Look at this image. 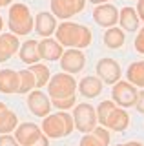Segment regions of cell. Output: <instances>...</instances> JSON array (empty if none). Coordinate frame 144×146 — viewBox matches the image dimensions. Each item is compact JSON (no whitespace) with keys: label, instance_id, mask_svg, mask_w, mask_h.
I'll use <instances>...</instances> for the list:
<instances>
[{"label":"cell","instance_id":"obj_9","mask_svg":"<svg viewBox=\"0 0 144 146\" xmlns=\"http://www.w3.org/2000/svg\"><path fill=\"white\" fill-rule=\"evenodd\" d=\"M28 108L35 117H46L49 115V110H51V99L48 97L44 91H40L38 88L31 90L28 93Z\"/></svg>","mask_w":144,"mask_h":146},{"label":"cell","instance_id":"obj_11","mask_svg":"<svg viewBox=\"0 0 144 146\" xmlns=\"http://www.w3.org/2000/svg\"><path fill=\"white\" fill-rule=\"evenodd\" d=\"M42 133L49 137V139H60L66 137V128H64V121H62L60 113H53V115H46L40 126Z\"/></svg>","mask_w":144,"mask_h":146},{"label":"cell","instance_id":"obj_1","mask_svg":"<svg viewBox=\"0 0 144 146\" xmlns=\"http://www.w3.org/2000/svg\"><path fill=\"white\" fill-rule=\"evenodd\" d=\"M57 40L64 48H79L84 49L91 44V29L82 24H75V22H62L55 29Z\"/></svg>","mask_w":144,"mask_h":146},{"label":"cell","instance_id":"obj_3","mask_svg":"<svg viewBox=\"0 0 144 146\" xmlns=\"http://www.w3.org/2000/svg\"><path fill=\"white\" fill-rule=\"evenodd\" d=\"M77 80L69 73H57L48 82V93L51 99H66L77 93Z\"/></svg>","mask_w":144,"mask_h":146},{"label":"cell","instance_id":"obj_18","mask_svg":"<svg viewBox=\"0 0 144 146\" xmlns=\"http://www.w3.org/2000/svg\"><path fill=\"white\" fill-rule=\"evenodd\" d=\"M0 93H18V71L0 70Z\"/></svg>","mask_w":144,"mask_h":146},{"label":"cell","instance_id":"obj_17","mask_svg":"<svg viewBox=\"0 0 144 146\" xmlns=\"http://www.w3.org/2000/svg\"><path fill=\"white\" fill-rule=\"evenodd\" d=\"M128 126H129V115L126 113L124 108L115 106V110L110 113V117L106 121V128L111 131H124Z\"/></svg>","mask_w":144,"mask_h":146},{"label":"cell","instance_id":"obj_7","mask_svg":"<svg viewBox=\"0 0 144 146\" xmlns=\"http://www.w3.org/2000/svg\"><path fill=\"white\" fill-rule=\"evenodd\" d=\"M49 6H51V13L57 18L67 20V18L82 11L86 6V0H51Z\"/></svg>","mask_w":144,"mask_h":146},{"label":"cell","instance_id":"obj_28","mask_svg":"<svg viewBox=\"0 0 144 146\" xmlns=\"http://www.w3.org/2000/svg\"><path fill=\"white\" fill-rule=\"evenodd\" d=\"M91 133L95 135V137H97V139L100 141V143L104 144V146H108V144H110L111 137H110V131H108V128H106V126H100V124H98V126H95V128H93V131H91Z\"/></svg>","mask_w":144,"mask_h":146},{"label":"cell","instance_id":"obj_20","mask_svg":"<svg viewBox=\"0 0 144 146\" xmlns=\"http://www.w3.org/2000/svg\"><path fill=\"white\" fill-rule=\"evenodd\" d=\"M18 55H20V60L24 64H37L40 62V55H38V42L33 38L26 40V42L20 44L18 48Z\"/></svg>","mask_w":144,"mask_h":146},{"label":"cell","instance_id":"obj_4","mask_svg":"<svg viewBox=\"0 0 144 146\" xmlns=\"http://www.w3.org/2000/svg\"><path fill=\"white\" fill-rule=\"evenodd\" d=\"M73 121H75V128H77L79 131H82V133H91L93 128L98 124L97 110L89 102H80L73 110Z\"/></svg>","mask_w":144,"mask_h":146},{"label":"cell","instance_id":"obj_2","mask_svg":"<svg viewBox=\"0 0 144 146\" xmlns=\"http://www.w3.org/2000/svg\"><path fill=\"white\" fill-rule=\"evenodd\" d=\"M7 26H9L11 33H15L17 36H24L29 35V31H33L35 26V18L29 13V7L26 4H11L9 6V15H7Z\"/></svg>","mask_w":144,"mask_h":146},{"label":"cell","instance_id":"obj_38","mask_svg":"<svg viewBox=\"0 0 144 146\" xmlns=\"http://www.w3.org/2000/svg\"><path fill=\"white\" fill-rule=\"evenodd\" d=\"M11 2L13 0H4V6H11Z\"/></svg>","mask_w":144,"mask_h":146},{"label":"cell","instance_id":"obj_14","mask_svg":"<svg viewBox=\"0 0 144 146\" xmlns=\"http://www.w3.org/2000/svg\"><path fill=\"white\" fill-rule=\"evenodd\" d=\"M33 29L37 31V33L42 36V38H46V36H51L55 33L57 29V17L53 15V13H48V11H40L37 17H35V26Z\"/></svg>","mask_w":144,"mask_h":146},{"label":"cell","instance_id":"obj_24","mask_svg":"<svg viewBox=\"0 0 144 146\" xmlns=\"http://www.w3.org/2000/svg\"><path fill=\"white\" fill-rule=\"evenodd\" d=\"M37 88V80L31 70L18 71V93H29L31 90Z\"/></svg>","mask_w":144,"mask_h":146},{"label":"cell","instance_id":"obj_32","mask_svg":"<svg viewBox=\"0 0 144 146\" xmlns=\"http://www.w3.org/2000/svg\"><path fill=\"white\" fill-rule=\"evenodd\" d=\"M135 49H137L139 53H142V55H144V27H142L141 31H139L137 38H135Z\"/></svg>","mask_w":144,"mask_h":146},{"label":"cell","instance_id":"obj_34","mask_svg":"<svg viewBox=\"0 0 144 146\" xmlns=\"http://www.w3.org/2000/svg\"><path fill=\"white\" fill-rule=\"evenodd\" d=\"M29 146H49V137H46V135L42 133V135H40L33 144H29Z\"/></svg>","mask_w":144,"mask_h":146},{"label":"cell","instance_id":"obj_35","mask_svg":"<svg viewBox=\"0 0 144 146\" xmlns=\"http://www.w3.org/2000/svg\"><path fill=\"white\" fill-rule=\"evenodd\" d=\"M135 11H137L139 18L144 22V0H139V2H137V9H135Z\"/></svg>","mask_w":144,"mask_h":146},{"label":"cell","instance_id":"obj_8","mask_svg":"<svg viewBox=\"0 0 144 146\" xmlns=\"http://www.w3.org/2000/svg\"><path fill=\"white\" fill-rule=\"evenodd\" d=\"M97 77L100 79L102 82H106V84H111L113 86L115 82H119L120 75H122V70H120V64L113 60V58H100V60L97 62Z\"/></svg>","mask_w":144,"mask_h":146},{"label":"cell","instance_id":"obj_16","mask_svg":"<svg viewBox=\"0 0 144 146\" xmlns=\"http://www.w3.org/2000/svg\"><path fill=\"white\" fill-rule=\"evenodd\" d=\"M77 90L80 91V95L86 99H95L102 93V80L95 75H88L82 77V80L79 82Z\"/></svg>","mask_w":144,"mask_h":146},{"label":"cell","instance_id":"obj_42","mask_svg":"<svg viewBox=\"0 0 144 146\" xmlns=\"http://www.w3.org/2000/svg\"><path fill=\"white\" fill-rule=\"evenodd\" d=\"M117 146H122V144H117Z\"/></svg>","mask_w":144,"mask_h":146},{"label":"cell","instance_id":"obj_12","mask_svg":"<svg viewBox=\"0 0 144 146\" xmlns=\"http://www.w3.org/2000/svg\"><path fill=\"white\" fill-rule=\"evenodd\" d=\"M64 53V46L58 42L57 38H51V36H46L38 42V55L40 60H58Z\"/></svg>","mask_w":144,"mask_h":146},{"label":"cell","instance_id":"obj_29","mask_svg":"<svg viewBox=\"0 0 144 146\" xmlns=\"http://www.w3.org/2000/svg\"><path fill=\"white\" fill-rule=\"evenodd\" d=\"M64 121V128H66V135H71L73 133V128H75V121H73V115H69L67 111H58Z\"/></svg>","mask_w":144,"mask_h":146},{"label":"cell","instance_id":"obj_21","mask_svg":"<svg viewBox=\"0 0 144 146\" xmlns=\"http://www.w3.org/2000/svg\"><path fill=\"white\" fill-rule=\"evenodd\" d=\"M126 79L137 88H144V60L131 62L126 71Z\"/></svg>","mask_w":144,"mask_h":146},{"label":"cell","instance_id":"obj_41","mask_svg":"<svg viewBox=\"0 0 144 146\" xmlns=\"http://www.w3.org/2000/svg\"><path fill=\"white\" fill-rule=\"evenodd\" d=\"M4 6V0H0V7H2Z\"/></svg>","mask_w":144,"mask_h":146},{"label":"cell","instance_id":"obj_40","mask_svg":"<svg viewBox=\"0 0 144 146\" xmlns=\"http://www.w3.org/2000/svg\"><path fill=\"white\" fill-rule=\"evenodd\" d=\"M2 27H4V20H2V17H0V31H2Z\"/></svg>","mask_w":144,"mask_h":146},{"label":"cell","instance_id":"obj_6","mask_svg":"<svg viewBox=\"0 0 144 146\" xmlns=\"http://www.w3.org/2000/svg\"><path fill=\"white\" fill-rule=\"evenodd\" d=\"M86 66V57H84L82 49L79 48H69L62 53L60 57V68L69 75H75V73H80Z\"/></svg>","mask_w":144,"mask_h":146},{"label":"cell","instance_id":"obj_36","mask_svg":"<svg viewBox=\"0 0 144 146\" xmlns=\"http://www.w3.org/2000/svg\"><path fill=\"white\" fill-rule=\"evenodd\" d=\"M122 146H144V144L137 143V141H129V143H126V144H122Z\"/></svg>","mask_w":144,"mask_h":146},{"label":"cell","instance_id":"obj_22","mask_svg":"<svg viewBox=\"0 0 144 146\" xmlns=\"http://www.w3.org/2000/svg\"><path fill=\"white\" fill-rule=\"evenodd\" d=\"M124 40H126V36H124V31L120 29V27L111 26V27H108V29H106V33H104V44H106L110 49H119V48H122Z\"/></svg>","mask_w":144,"mask_h":146},{"label":"cell","instance_id":"obj_30","mask_svg":"<svg viewBox=\"0 0 144 146\" xmlns=\"http://www.w3.org/2000/svg\"><path fill=\"white\" fill-rule=\"evenodd\" d=\"M80 146H104V144H102L93 133H84L82 139H80Z\"/></svg>","mask_w":144,"mask_h":146},{"label":"cell","instance_id":"obj_15","mask_svg":"<svg viewBox=\"0 0 144 146\" xmlns=\"http://www.w3.org/2000/svg\"><path fill=\"white\" fill-rule=\"evenodd\" d=\"M20 42L15 33H0V62H6L18 51Z\"/></svg>","mask_w":144,"mask_h":146},{"label":"cell","instance_id":"obj_10","mask_svg":"<svg viewBox=\"0 0 144 146\" xmlns=\"http://www.w3.org/2000/svg\"><path fill=\"white\" fill-rule=\"evenodd\" d=\"M93 20L97 22L100 27H111L119 22V9H117L113 4H98V6L93 9Z\"/></svg>","mask_w":144,"mask_h":146},{"label":"cell","instance_id":"obj_39","mask_svg":"<svg viewBox=\"0 0 144 146\" xmlns=\"http://www.w3.org/2000/svg\"><path fill=\"white\" fill-rule=\"evenodd\" d=\"M7 106H6V104H4V102H0V111H2V110H6Z\"/></svg>","mask_w":144,"mask_h":146},{"label":"cell","instance_id":"obj_26","mask_svg":"<svg viewBox=\"0 0 144 146\" xmlns=\"http://www.w3.org/2000/svg\"><path fill=\"white\" fill-rule=\"evenodd\" d=\"M115 106L117 104L113 100H102L97 106V121H98L100 126H106V121H108V117H110V113L115 110Z\"/></svg>","mask_w":144,"mask_h":146},{"label":"cell","instance_id":"obj_31","mask_svg":"<svg viewBox=\"0 0 144 146\" xmlns=\"http://www.w3.org/2000/svg\"><path fill=\"white\" fill-rule=\"evenodd\" d=\"M0 146H20V143L9 133H2L0 135Z\"/></svg>","mask_w":144,"mask_h":146},{"label":"cell","instance_id":"obj_13","mask_svg":"<svg viewBox=\"0 0 144 146\" xmlns=\"http://www.w3.org/2000/svg\"><path fill=\"white\" fill-rule=\"evenodd\" d=\"M40 135H42V130L35 122H22V124H18L15 128V139L20 143V146L33 144Z\"/></svg>","mask_w":144,"mask_h":146},{"label":"cell","instance_id":"obj_37","mask_svg":"<svg viewBox=\"0 0 144 146\" xmlns=\"http://www.w3.org/2000/svg\"><path fill=\"white\" fill-rule=\"evenodd\" d=\"M88 2H91V4H95V6H98V4H106L108 0H88Z\"/></svg>","mask_w":144,"mask_h":146},{"label":"cell","instance_id":"obj_27","mask_svg":"<svg viewBox=\"0 0 144 146\" xmlns=\"http://www.w3.org/2000/svg\"><path fill=\"white\" fill-rule=\"evenodd\" d=\"M75 102H77V97H75V95L66 97V99H51V106H55L57 110H60V111H66V110L73 108Z\"/></svg>","mask_w":144,"mask_h":146},{"label":"cell","instance_id":"obj_23","mask_svg":"<svg viewBox=\"0 0 144 146\" xmlns=\"http://www.w3.org/2000/svg\"><path fill=\"white\" fill-rule=\"evenodd\" d=\"M17 124H18V117H17L15 111H11L7 108L0 111V135L13 131L17 128Z\"/></svg>","mask_w":144,"mask_h":146},{"label":"cell","instance_id":"obj_25","mask_svg":"<svg viewBox=\"0 0 144 146\" xmlns=\"http://www.w3.org/2000/svg\"><path fill=\"white\" fill-rule=\"evenodd\" d=\"M31 71H33V75H35V80H37V88H44V86H48V82L49 79H51V71H49V68L48 66H44V64H31V68H29Z\"/></svg>","mask_w":144,"mask_h":146},{"label":"cell","instance_id":"obj_33","mask_svg":"<svg viewBox=\"0 0 144 146\" xmlns=\"http://www.w3.org/2000/svg\"><path fill=\"white\" fill-rule=\"evenodd\" d=\"M135 110H137L139 113H144V90L139 91L137 95V102H135Z\"/></svg>","mask_w":144,"mask_h":146},{"label":"cell","instance_id":"obj_19","mask_svg":"<svg viewBox=\"0 0 144 146\" xmlns=\"http://www.w3.org/2000/svg\"><path fill=\"white\" fill-rule=\"evenodd\" d=\"M119 24L122 31H137L139 24H141V18H139L137 11L133 7H122L119 9Z\"/></svg>","mask_w":144,"mask_h":146},{"label":"cell","instance_id":"obj_5","mask_svg":"<svg viewBox=\"0 0 144 146\" xmlns=\"http://www.w3.org/2000/svg\"><path fill=\"white\" fill-rule=\"evenodd\" d=\"M137 95H139L137 86H133L131 82H128V80H119V82H115L113 88H111L113 102L119 108H124V110L135 106V102H137Z\"/></svg>","mask_w":144,"mask_h":146}]
</instances>
